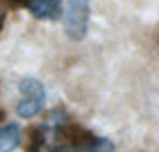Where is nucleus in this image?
Masks as SVG:
<instances>
[{
  "label": "nucleus",
  "instance_id": "f257e3e1",
  "mask_svg": "<svg viewBox=\"0 0 159 152\" xmlns=\"http://www.w3.org/2000/svg\"><path fill=\"white\" fill-rule=\"evenodd\" d=\"M113 150L115 145L106 137H97L84 128L66 124L49 152H113Z\"/></svg>",
  "mask_w": 159,
  "mask_h": 152
},
{
  "label": "nucleus",
  "instance_id": "f03ea898",
  "mask_svg": "<svg viewBox=\"0 0 159 152\" xmlns=\"http://www.w3.org/2000/svg\"><path fill=\"white\" fill-rule=\"evenodd\" d=\"M20 102H18V117L22 119H31L35 117L40 110H42L44 106V86L42 82H38L33 77H25L22 82H20Z\"/></svg>",
  "mask_w": 159,
  "mask_h": 152
},
{
  "label": "nucleus",
  "instance_id": "7ed1b4c3",
  "mask_svg": "<svg viewBox=\"0 0 159 152\" xmlns=\"http://www.w3.org/2000/svg\"><path fill=\"white\" fill-rule=\"evenodd\" d=\"M91 15V0H69L66 15H64V31L71 40H82L89 29Z\"/></svg>",
  "mask_w": 159,
  "mask_h": 152
},
{
  "label": "nucleus",
  "instance_id": "20e7f679",
  "mask_svg": "<svg viewBox=\"0 0 159 152\" xmlns=\"http://www.w3.org/2000/svg\"><path fill=\"white\" fill-rule=\"evenodd\" d=\"M27 7L38 20H55L62 13V0H27Z\"/></svg>",
  "mask_w": 159,
  "mask_h": 152
},
{
  "label": "nucleus",
  "instance_id": "39448f33",
  "mask_svg": "<svg viewBox=\"0 0 159 152\" xmlns=\"http://www.w3.org/2000/svg\"><path fill=\"white\" fill-rule=\"evenodd\" d=\"M22 141V130L18 124H7L0 128V152H13Z\"/></svg>",
  "mask_w": 159,
  "mask_h": 152
},
{
  "label": "nucleus",
  "instance_id": "423d86ee",
  "mask_svg": "<svg viewBox=\"0 0 159 152\" xmlns=\"http://www.w3.org/2000/svg\"><path fill=\"white\" fill-rule=\"evenodd\" d=\"M5 18H7V11H5V5L0 2V29L5 27Z\"/></svg>",
  "mask_w": 159,
  "mask_h": 152
},
{
  "label": "nucleus",
  "instance_id": "0eeeda50",
  "mask_svg": "<svg viewBox=\"0 0 159 152\" xmlns=\"http://www.w3.org/2000/svg\"><path fill=\"white\" fill-rule=\"evenodd\" d=\"M2 117H5V115H2V110H0V121H2Z\"/></svg>",
  "mask_w": 159,
  "mask_h": 152
}]
</instances>
